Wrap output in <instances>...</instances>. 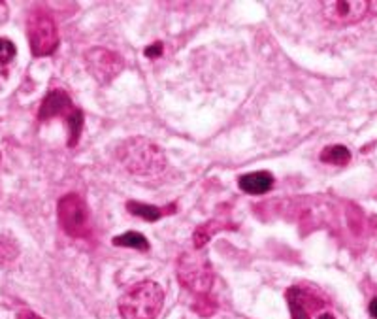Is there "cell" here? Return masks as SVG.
<instances>
[{
  "instance_id": "cell-1",
  "label": "cell",
  "mask_w": 377,
  "mask_h": 319,
  "mask_svg": "<svg viewBox=\"0 0 377 319\" xmlns=\"http://www.w3.org/2000/svg\"><path fill=\"white\" fill-rule=\"evenodd\" d=\"M117 161L126 172H130L134 176H155L159 172L164 170L166 166V157L164 151L155 142L144 136H134L128 138L123 144H119L117 148Z\"/></svg>"
},
{
  "instance_id": "cell-17",
  "label": "cell",
  "mask_w": 377,
  "mask_h": 319,
  "mask_svg": "<svg viewBox=\"0 0 377 319\" xmlns=\"http://www.w3.org/2000/svg\"><path fill=\"white\" fill-rule=\"evenodd\" d=\"M15 44L12 40H6V38H0V67H6L8 63H12V59L15 57Z\"/></svg>"
},
{
  "instance_id": "cell-21",
  "label": "cell",
  "mask_w": 377,
  "mask_h": 319,
  "mask_svg": "<svg viewBox=\"0 0 377 319\" xmlns=\"http://www.w3.org/2000/svg\"><path fill=\"white\" fill-rule=\"evenodd\" d=\"M370 15H376L377 17V2H370V12H368Z\"/></svg>"
},
{
  "instance_id": "cell-12",
  "label": "cell",
  "mask_w": 377,
  "mask_h": 319,
  "mask_svg": "<svg viewBox=\"0 0 377 319\" xmlns=\"http://www.w3.org/2000/svg\"><path fill=\"white\" fill-rule=\"evenodd\" d=\"M126 210L133 215H136V217L146 219V221H157V219H161L163 215H166V212H172V210L176 208H174V206H168V208H157V206H151V204H141V202L130 201L126 202Z\"/></svg>"
},
{
  "instance_id": "cell-18",
  "label": "cell",
  "mask_w": 377,
  "mask_h": 319,
  "mask_svg": "<svg viewBox=\"0 0 377 319\" xmlns=\"http://www.w3.org/2000/svg\"><path fill=\"white\" fill-rule=\"evenodd\" d=\"M161 53H163V42H155V44H151L149 47H146L144 55L149 57V59H155V57H159Z\"/></svg>"
},
{
  "instance_id": "cell-19",
  "label": "cell",
  "mask_w": 377,
  "mask_h": 319,
  "mask_svg": "<svg viewBox=\"0 0 377 319\" xmlns=\"http://www.w3.org/2000/svg\"><path fill=\"white\" fill-rule=\"evenodd\" d=\"M17 319H42V318L36 316L34 312H30V310H23V312L17 314Z\"/></svg>"
},
{
  "instance_id": "cell-13",
  "label": "cell",
  "mask_w": 377,
  "mask_h": 319,
  "mask_svg": "<svg viewBox=\"0 0 377 319\" xmlns=\"http://www.w3.org/2000/svg\"><path fill=\"white\" fill-rule=\"evenodd\" d=\"M319 159H321V163L334 164V166H347L351 163V151L345 146L334 144V146L323 149Z\"/></svg>"
},
{
  "instance_id": "cell-2",
  "label": "cell",
  "mask_w": 377,
  "mask_h": 319,
  "mask_svg": "<svg viewBox=\"0 0 377 319\" xmlns=\"http://www.w3.org/2000/svg\"><path fill=\"white\" fill-rule=\"evenodd\" d=\"M164 302L163 287L155 282L133 285L119 298V314L123 319H155Z\"/></svg>"
},
{
  "instance_id": "cell-6",
  "label": "cell",
  "mask_w": 377,
  "mask_h": 319,
  "mask_svg": "<svg viewBox=\"0 0 377 319\" xmlns=\"http://www.w3.org/2000/svg\"><path fill=\"white\" fill-rule=\"evenodd\" d=\"M83 60H85L87 72L98 83L113 82L125 68L123 57L108 47H91L89 52L83 55Z\"/></svg>"
},
{
  "instance_id": "cell-9",
  "label": "cell",
  "mask_w": 377,
  "mask_h": 319,
  "mask_svg": "<svg viewBox=\"0 0 377 319\" xmlns=\"http://www.w3.org/2000/svg\"><path fill=\"white\" fill-rule=\"evenodd\" d=\"M238 186L247 195H264L274 187V176L266 170L251 172L238 179Z\"/></svg>"
},
{
  "instance_id": "cell-3",
  "label": "cell",
  "mask_w": 377,
  "mask_h": 319,
  "mask_svg": "<svg viewBox=\"0 0 377 319\" xmlns=\"http://www.w3.org/2000/svg\"><path fill=\"white\" fill-rule=\"evenodd\" d=\"M27 36L34 57H47L59 45V32L53 15L45 8H32L27 17Z\"/></svg>"
},
{
  "instance_id": "cell-20",
  "label": "cell",
  "mask_w": 377,
  "mask_h": 319,
  "mask_svg": "<svg viewBox=\"0 0 377 319\" xmlns=\"http://www.w3.org/2000/svg\"><path fill=\"white\" fill-rule=\"evenodd\" d=\"M368 312H370V316L374 319H377V297L372 298L370 306H368Z\"/></svg>"
},
{
  "instance_id": "cell-8",
  "label": "cell",
  "mask_w": 377,
  "mask_h": 319,
  "mask_svg": "<svg viewBox=\"0 0 377 319\" xmlns=\"http://www.w3.org/2000/svg\"><path fill=\"white\" fill-rule=\"evenodd\" d=\"M78 110L72 102V98L68 97L67 91L62 89H53L49 91L45 98L40 104V110H38V119L40 121H45V119L52 118H62L68 119L74 111Z\"/></svg>"
},
{
  "instance_id": "cell-7",
  "label": "cell",
  "mask_w": 377,
  "mask_h": 319,
  "mask_svg": "<svg viewBox=\"0 0 377 319\" xmlns=\"http://www.w3.org/2000/svg\"><path fill=\"white\" fill-rule=\"evenodd\" d=\"M370 12V2L366 0H332L323 4V15L334 25H355L363 21Z\"/></svg>"
},
{
  "instance_id": "cell-10",
  "label": "cell",
  "mask_w": 377,
  "mask_h": 319,
  "mask_svg": "<svg viewBox=\"0 0 377 319\" xmlns=\"http://www.w3.org/2000/svg\"><path fill=\"white\" fill-rule=\"evenodd\" d=\"M287 302L293 319H310L311 312H313L310 302H313V298L308 293H304L300 287H290L287 291Z\"/></svg>"
},
{
  "instance_id": "cell-4",
  "label": "cell",
  "mask_w": 377,
  "mask_h": 319,
  "mask_svg": "<svg viewBox=\"0 0 377 319\" xmlns=\"http://www.w3.org/2000/svg\"><path fill=\"white\" fill-rule=\"evenodd\" d=\"M179 283L194 297L209 295L214 285V268L202 253H181L176 265Z\"/></svg>"
},
{
  "instance_id": "cell-11",
  "label": "cell",
  "mask_w": 377,
  "mask_h": 319,
  "mask_svg": "<svg viewBox=\"0 0 377 319\" xmlns=\"http://www.w3.org/2000/svg\"><path fill=\"white\" fill-rule=\"evenodd\" d=\"M225 229H232V225L225 221H219V219H212V221L204 223V225H200L198 229L194 230V234H192V244L196 250H202L204 245L214 238V234H217L219 230Z\"/></svg>"
},
{
  "instance_id": "cell-15",
  "label": "cell",
  "mask_w": 377,
  "mask_h": 319,
  "mask_svg": "<svg viewBox=\"0 0 377 319\" xmlns=\"http://www.w3.org/2000/svg\"><path fill=\"white\" fill-rule=\"evenodd\" d=\"M67 121V129H68V148H74L76 144H78V140H80V134H82V129H83V111L78 108V110L70 116L68 119H65Z\"/></svg>"
},
{
  "instance_id": "cell-14",
  "label": "cell",
  "mask_w": 377,
  "mask_h": 319,
  "mask_svg": "<svg viewBox=\"0 0 377 319\" xmlns=\"http://www.w3.org/2000/svg\"><path fill=\"white\" fill-rule=\"evenodd\" d=\"M111 244L119 245V248H133V250H138V252H148L149 250V242L148 238L140 234V232H123L111 240Z\"/></svg>"
},
{
  "instance_id": "cell-5",
  "label": "cell",
  "mask_w": 377,
  "mask_h": 319,
  "mask_svg": "<svg viewBox=\"0 0 377 319\" xmlns=\"http://www.w3.org/2000/svg\"><path fill=\"white\" fill-rule=\"evenodd\" d=\"M59 221L62 230L72 238L91 236V214L87 204L80 195H65L57 206Z\"/></svg>"
},
{
  "instance_id": "cell-16",
  "label": "cell",
  "mask_w": 377,
  "mask_h": 319,
  "mask_svg": "<svg viewBox=\"0 0 377 319\" xmlns=\"http://www.w3.org/2000/svg\"><path fill=\"white\" fill-rule=\"evenodd\" d=\"M192 310L198 314V316H202V318H209L217 310V305H215V300L209 295H198V297H194Z\"/></svg>"
},
{
  "instance_id": "cell-22",
  "label": "cell",
  "mask_w": 377,
  "mask_h": 319,
  "mask_svg": "<svg viewBox=\"0 0 377 319\" xmlns=\"http://www.w3.org/2000/svg\"><path fill=\"white\" fill-rule=\"evenodd\" d=\"M317 319H334V316L332 314H321Z\"/></svg>"
}]
</instances>
